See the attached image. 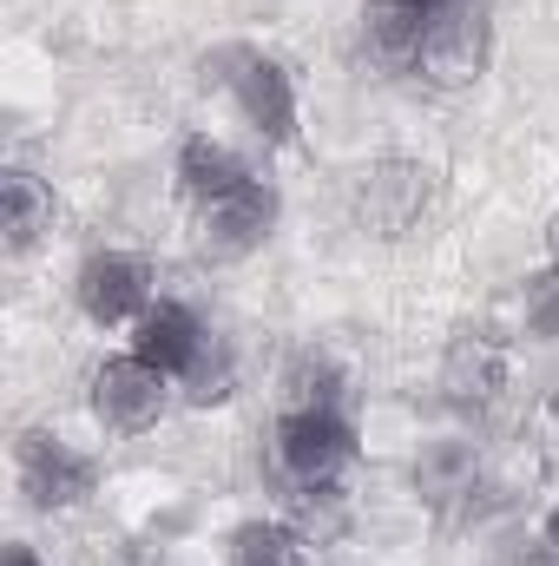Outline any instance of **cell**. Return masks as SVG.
<instances>
[{
  "mask_svg": "<svg viewBox=\"0 0 559 566\" xmlns=\"http://www.w3.org/2000/svg\"><path fill=\"white\" fill-rule=\"evenodd\" d=\"M487 60H494V7L487 0H447L428 13L415 46V73L428 86L461 93L487 73Z\"/></svg>",
  "mask_w": 559,
  "mask_h": 566,
  "instance_id": "obj_1",
  "label": "cell"
},
{
  "mask_svg": "<svg viewBox=\"0 0 559 566\" xmlns=\"http://www.w3.org/2000/svg\"><path fill=\"white\" fill-rule=\"evenodd\" d=\"M349 205H356V224H362V231L402 238V231H415L421 211L434 205V171H428L421 158H376V165L356 171Z\"/></svg>",
  "mask_w": 559,
  "mask_h": 566,
  "instance_id": "obj_2",
  "label": "cell"
},
{
  "mask_svg": "<svg viewBox=\"0 0 559 566\" xmlns=\"http://www.w3.org/2000/svg\"><path fill=\"white\" fill-rule=\"evenodd\" d=\"M277 211L283 205L264 178L238 185L218 205H198V258L204 264H244V258H257L271 244V231H277Z\"/></svg>",
  "mask_w": 559,
  "mask_h": 566,
  "instance_id": "obj_3",
  "label": "cell"
},
{
  "mask_svg": "<svg viewBox=\"0 0 559 566\" xmlns=\"http://www.w3.org/2000/svg\"><path fill=\"white\" fill-rule=\"evenodd\" d=\"M277 461L296 488H336V474L356 461V428L342 409H283Z\"/></svg>",
  "mask_w": 559,
  "mask_h": 566,
  "instance_id": "obj_4",
  "label": "cell"
},
{
  "mask_svg": "<svg viewBox=\"0 0 559 566\" xmlns=\"http://www.w3.org/2000/svg\"><path fill=\"white\" fill-rule=\"evenodd\" d=\"M13 468H20V494H27L40 514H66V507H80V501L93 494V481H99L93 454L66 448V441L46 434V428H27V434H20Z\"/></svg>",
  "mask_w": 559,
  "mask_h": 566,
  "instance_id": "obj_5",
  "label": "cell"
},
{
  "mask_svg": "<svg viewBox=\"0 0 559 566\" xmlns=\"http://www.w3.org/2000/svg\"><path fill=\"white\" fill-rule=\"evenodd\" d=\"M165 382L171 376H158L151 363L139 356H113V363H99L93 369V422L106 428V434H145V428L165 416Z\"/></svg>",
  "mask_w": 559,
  "mask_h": 566,
  "instance_id": "obj_6",
  "label": "cell"
},
{
  "mask_svg": "<svg viewBox=\"0 0 559 566\" xmlns=\"http://www.w3.org/2000/svg\"><path fill=\"white\" fill-rule=\"evenodd\" d=\"M73 296H80V316L99 323V329H119V323H139L151 310V271L126 251H93L73 277Z\"/></svg>",
  "mask_w": 559,
  "mask_h": 566,
  "instance_id": "obj_7",
  "label": "cell"
},
{
  "mask_svg": "<svg viewBox=\"0 0 559 566\" xmlns=\"http://www.w3.org/2000/svg\"><path fill=\"white\" fill-rule=\"evenodd\" d=\"M238 60V73H231V99H238V113L264 133L271 145H289L296 139V80H289V66L271 60V53H231Z\"/></svg>",
  "mask_w": 559,
  "mask_h": 566,
  "instance_id": "obj_8",
  "label": "cell"
},
{
  "mask_svg": "<svg viewBox=\"0 0 559 566\" xmlns=\"http://www.w3.org/2000/svg\"><path fill=\"white\" fill-rule=\"evenodd\" d=\"M204 323L184 310V303H151L139 323H133V356L151 363L158 376H191L198 356H204Z\"/></svg>",
  "mask_w": 559,
  "mask_h": 566,
  "instance_id": "obj_9",
  "label": "cell"
},
{
  "mask_svg": "<svg viewBox=\"0 0 559 566\" xmlns=\"http://www.w3.org/2000/svg\"><path fill=\"white\" fill-rule=\"evenodd\" d=\"M507 389V349L494 336H454L447 356H441V396L454 409H487L494 396Z\"/></svg>",
  "mask_w": 559,
  "mask_h": 566,
  "instance_id": "obj_10",
  "label": "cell"
},
{
  "mask_svg": "<svg viewBox=\"0 0 559 566\" xmlns=\"http://www.w3.org/2000/svg\"><path fill=\"white\" fill-rule=\"evenodd\" d=\"M0 231H7V251H33L46 231H53V185L33 178L27 165L0 171Z\"/></svg>",
  "mask_w": 559,
  "mask_h": 566,
  "instance_id": "obj_11",
  "label": "cell"
},
{
  "mask_svg": "<svg viewBox=\"0 0 559 566\" xmlns=\"http://www.w3.org/2000/svg\"><path fill=\"white\" fill-rule=\"evenodd\" d=\"M238 185H251V171H244V158H238L231 145L204 139V133L178 145V191H184L191 205H218V198H231Z\"/></svg>",
  "mask_w": 559,
  "mask_h": 566,
  "instance_id": "obj_12",
  "label": "cell"
},
{
  "mask_svg": "<svg viewBox=\"0 0 559 566\" xmlns=\"http://www.w3.org/2000/svg\"><path fill=\"white\" fill-rule=\"evenodd\" d=\"M474 474H481V454H474V441H461V434L421 441V454H415V494H421V501L447 507V501L474 494Z\"/></svg>",
  "mask_w": 559,
  "mask_h": 566,
  "instance_id": "obj_13",
  "label": "cell"
},
{
  "mask_svg": "<svg viewBox=\"0 0 559 566\" xmlns=\"http://www.w3.org/2000/svg\"><path fill=\"white\" fill-rule=\"evenodd\" d=\"M421 27H428V13L409 0H369V13H362V40L382 66H415Z\"/></svg>",
  "mask_w": 559,
  "mask_h": 566,
  "instance_id": "obj_14",
  "label": "cell"
},
{
  "mask_svg": "<svg viewBox=\"0 0 559 566\" xmlns=\"http://www.w3.org/2000/svg\"><path fill=\"white\" fill-rule=\"evenodd\" d=\"M309 541L289 521H244L231 534V566H303Z\"/></svg>",
  "mask_w": 559,
  "mask_h": 566,
  "instance_id": "obj_15",
  "label": "cell"
},
{
  "mask_svg": "<svg viewBox=\"0 0 559 566\" xmlns=\"http://www.w3.org/2000/svg\"><path fill=\"white\" fill-rule=\"evenodd\" d=\"M283 396L289 409H336L342 402V369L329 349H296L289 369H283Z\"/></svg>",
  "mask_w": 559,
  "mask_h": 566,
  "instance_id": "obj_16",
  "label": "cell"
},
{
  "mask_svg": "<svg viewBox=\"0 0 559 566\" xmlns=\"http://www.w3.org/2000/svg\"><path fill=\"white\" fill-rule=\"evenodd\" d=\"M520 316H527V329H534L540 343H559V264H547V271L527 277V290H520Z\"/></svg>",
  "mask_w": 559,
  "mask_h": 566,
  "instance_id": "obj_17",
  "label": "cell"
},
{
  "mask_svg": "<svg viewBox=\"0 0 559 566\" xmlns=\"http://www.w3.org/2000/svg\"><path fill=\"white\" fill-rule=\"evenodd\" d=\"M184 382H191V402H198V409L224 402V396H231V349L211 336V343H204V356H198V369H191Z\"/></svg>",
  "mask_w": 559,
  "mask_h": 566,
  "instance_id": "obj_18",
  "label": "cell"
},
{
  "mask_svg": "<svg viewBox=\"0 0 559 566\" xmlns=\"http://www.w3.org/2000/svg\"><path fill=\"white\" fill-rule=\"evenodd\" d=\"M7 566H40V554H33L27 541H13V547H7Z\"/></svg>",
  "mask_w": 559,
  "mask_h": 566,
  "instance_id": "obj_19",
  "label": "cell"
},
{
  "mask_svg": "<svg viewBox=\"0 0 559 566\" xmlns=\"http://www.w3.org/2000/svg\"><path fill=\"white\" fill-rule=\"evenodd\" d=\"M547 554H553V560H559V507H553V514H547Z\"/></svg>",
  "mask_w": 559,
  "mask_h": 566,
  "instance_id": "obj_20",
  "label": "cell"
},
{
  "mask_svg": "<svg viewBox=\"0 0 559 566\" xmlns=\"http://www.w3.org/2000/svg\"><path fill=\"white\" fill-rule=\"evenodd\" d=\"M547 258H553V264H559V211H553V218H547Z\"/></svg>",
  "mask_w": 559,
  "mask_h": 566,
  "instance_id": "obj_21",
  "label": "cell"
},
{
  "mask_svg": "<svg viewBox=\"0 0 559 566\" xmlns=\"http://www.w3.org/2000/svg\"><path fill=\"white\" fill-rule=\"evenodd\" d=\"M409 7H421V13H434V7H447V0H409Z\"/></svg>",
  "mask_w": 559,
  "mask_h": 566,
  "instance_id": "obj_22",
  "label": "cell"
}]
</instances>
